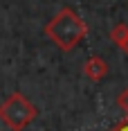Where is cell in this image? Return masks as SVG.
<instances>
[{"label":"cell","instance_id":"cell-1","mask_svg":"<svg viewBox=\"0 0 128 131\" xmlns=\"http://www.w3.org/2000/svg\"><path fill=\"white\" fill-rule=\"evenodd\" d=\"M43 32L61 52H70L88 36V23L72 7H63L50 18V23H45Z\"/></svg>","mask_w":128,"mask_h":131},{"label":"cell","instance_id":"cell-2","mask_svg":"<svg viewBox=\"0 0 128 131\" xmlns=\"http://www.w3.org/2000/svg\"><path fill=\"white\" fill-rule=\"evenodd\" d=\"M38 115L36 106L27 100L23 93H11L2 104H0V122L11 131L27 129Z\"/></svg>","mask_w":128,"mask_h":131},{"label":"cell","instance_id":"cell-3","mask_svg":"<svg viewBox=\"0 0 128 131\" xmlns=\"http://www.w3.org/2000/svg\"><path fill=\"white\" fill-rule=\"evenodd\" d=\"M83 75L90 79V81H103L106 79V75H108V63L103 61L99 54H92L88 61L83 63Z\"/></svg>","mask_w":128,"mask_h":131},{"label":"cell","instance_id":"cell-4","mask_svg":"<svg viewBox=\"0 0 128 131\" xmlns=\"http://www.w3.org/2000/svg\"><path fill=\"white\" fill-rule=\"evenodd\" d=\"M108 36H110V41H112L117 48L128 57V25H126V23H117V25L110 29Z\"/></svg>","mask_w":128,"mask_h":131},{"label":"cell","instance_id":"cell-5","mask_svg":"<svg viewBox=\"0 0 128 131\" xmlns=\"http://www.w3.org/2000/svg\"><path fill=\"white\" fill-rule=\"evenodd\" d=\"M117 106L128 115V88H124V91L117 95Z\"/></svg>","mask_w":128,"mask_h":131},{"label":"cell","instance_id":"cell-6","mask_svg":"<svg viewBox=\"0 0 128 131\" xmlns=\"http://www.w3.org/2000/svg\"><path fill=\"white\" fill-rule=\"evenodd\" d=\"M108 131H128V115H126L124 120H119L117 124H112Z\"/></svg>","mask_w":128,"mask_h":131}]
</instances>
